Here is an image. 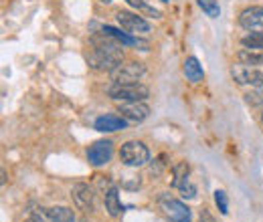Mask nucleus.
Here are the masks:
<instances>
[{
  "instance_id": "19",
  "label": "nucleus",
  "mask_w": 263,
  "mask_h": 222,
  "mask_svg": "<svg viewBox=\"0 0 263 222\" xmlns=\"http://www.w3.org/2000/svg\"><path fill=\"white\" fill-rule=\"evenodd\" d=\"M198 6H200L202 12H204L206 16H211V18H217V16L221 14V6H219L217 0H198Z\"/></svg>"
},
{
  "instance_id": "1",
  "label": "nucleus",
  "mask_w": 263,
  "mask_h": 222,
  "mask_svg": "<svg viewBox=\"0 0 263 222\" xmlns=\"http://www.w3.org/2000/svg\"><path fill=\"white\" fill-rule=\"evenodd\" d=\"M93 49L87 53V65L96 71H114L124 61V51L120 47V41L107 32H99L91 38Z\"/></svg>"
},
{
  "instance_id": "2",
  "label": "nucleus",
  "mask_w": 263,
  "mask_h": 222,
  "mask_svg": "<svg viewBox=\"0 0 263 222\" xmlns=\"http://www.w3.org/2000/svg\"><path fill=\"white\" fill-rule=\"evenodd\" d=\"M107 93H109L111 99H116V101L128 103V101H144L150 91H148V87L142 85V83H124V85L114 83V85L107 89Z\"/></svg>"
},
{
  "instance_id": "7",
  "label": "nucleus",
  "mask_w": 263,
  "mask_h": 222,
  "mask_svg": "<svg viewBox=\"0 0 263 222\" xmlns=\"http://www.w3.org/2000/svg\"><path fill=\"white\" fill-rule=\"evenodd\" d=\"M111 156H114V144L109 139H99L87 148V162L96 168L105 166L111 159Z\"/></svg>"
},
{
  "instance_id": "16",
  "label": "nucleus",
  "mask_w": 263,
  "mask_h": 222,
  "mask_svg": "<svg viewBox=\"0 0 263 222\" xmlns=\"http://www.w3.org/2000/svg\"><path fill=\"white\" fill-rule=\"evenodd\" d=\"M49 216H51V222H75V216H73V210H69L65 206H55L49 210Z\"/></svg>"
},
{
  "instance_id": "10",
  "label": "nucleus",
  "mask_w": 263,
  "mask_h": 222,
  "mask_svg": "<svg viewBox=\"0 0 263 222\" xmlns=\"http://www.w3.org/2000/svg\"><path fill=\"white\" fill-rule=\"evenodd\" d=\"M239 25L245 31L261 32L263 31V6H249L239 14Z\"/></svg>"
},
{
  "instance_id": "20",
  "label": "nucleus",
  "mask_w": 263,
  "mask_h": 222,
  "mask_svg": "<svg viewBox=\"0 0 263 222\" xmlns=\"http://www.w3.org/2000/svg\"><path fill=\"white\" fill-rule=\"evenodd\" d=\"M215 202H217L221 214L227 216V214H229V198H227V194H225L223 190H217L215 192Z\"/></svg>"
},
{
  "instance_id": "23",
  "label": "nucleus",
  "mask_w": 263,
  "mask_h": 222,
  "mask_svg": "<svg viewBox=\"0 0 263 222\" xmlns=\"http://www.w3.org/2000/svg\"><path fill=\"white\" fill-rule=\"evenodd\" d=\"M247 99V103H251V105H261L263 103V91H251V93H247L245 95Z\"/></svg>"
},
{
  "instance_id": "5",
  "label": "nucleus",
  "mask_w": 263,
  "mask_h": 222,
  "mask_svg": "<svg viewBox=\"0 0 263 222\" xmlns=\"http://www.w3.org/2000/svg\"><path fill=\"white\" fill-rule=\"evenodd\" d=\"M160 208L164 210L166 218L170 222H191L193 218L191 208L184 202L170 198V196H160Z\"/></svg>"
},
{
  "instance_id": "13",
  "label": "nucleus",
  "mask_w": 263,
  "mask_h": 222,
  "mask_svg": "<svg viewBox=\"0 0 263 222\" xmlns=\"http://www.w3.org/2000/svg\"><path fill=\"white\" fill-rule=\"evenodd\" d=\"M103 200H105V210H107L109 216H120V214H122L124 206H122V202H120V194H118V188H116V186H109V188H107V192L103 194Z\"/></svg>"
},
{
  "instance_id": "22",
  "label": "nucleus",
  "mask_w": 263,
  "mask_h": 222,
  "mask_svg": "<svg viewBox=\"0 0 263 222\" xmlns=\"http://www.w3.org/2000/svg\"><path fill=\"white\" fill-rule=\"evenodd\" d=\"M178 190H180V196H182V198H195V196H197V188H195L191 182H186V184L180 186Z\"/></svg>"
},
{
  "instance_id": "8",
  "label": "nucleus",
  "mask_w": 263,
  "mask_h": 222,
  "mask_svg": "<svg viewBox=\"0 0 263 222\" xmlns=\"http://www.w3.org/2000/svg\"><path fill=\"white\" fill-rule=\"evenodd\" d=\"M118 23H120V27L124 31L130 32V34H146V32H150V25L142 16H138L134 12L120 10L118 12Z\"/></svg>"
},
{
  "instance_id": "12",
  "label": "nucleus",
  "mask_w": 263,
  "mask_h": 222,
  "mask_svg": "<svg viewBox=\"0 0 263 222\" xmlns=\"http://www.w3.org/2000/svg\"><path fill=\"white\" fill-rule=\"evenodd\" d=\"M126 119L122 115H101L96 119V129L103 133H111V131H120L126 127Z\"/></svg>"
},
{
  "instance_id": "26",
  "label": "nucleus",
  "mask_w": 263,
  "mask_h": 222,
  "mask_svg": "<svg viewBox=\"0 0 263 222\" xmlns=\"http://www.w3.org/2000/svg\"><path fill=\"white\" fill-rule=\"evenodd\" d=\"M101 2H105V4H107V2H111V0H101Z\"/></svg>"
},
{
  "instance_id": "25",
  "label": "nucleus",
  "mask_w": 263,
  "mask_h": 222,
  "mask_svg": "<svg viewBox=\"0 0 263 222\" xmlns=\"http://www.w3.org/2000/svg\"><path fill=\"white\" fill-rule=\"evenodd\" d=\"M27 222H36V220H34L33 216H31V218H29V220H27Z\"/></svg>"
},
{
  "instance_id": "3",
  "label": "nucleus",
  "mask_w": 263,
  "mask_h": 222,
  "mask_svg": "<svg viewBox=\"0 0 263 222\" xmlns=\"http://www.w3.org/2000/svg\"><path fill=\"white\" fill-rule=\"evenodd\" d=\"M120 159L130 168H140V166L148 164L150 152L142 142H126L120 150Z\"/></svg>"
},
{
  "instance_id": "27",
  "label": "nucleus",
  "mask_w": 263,
  "mask_h": 222,
  "mask_svg": "<svg viewBox=\"0 0 263 222\" xmlns=\"http://www.w3.org/2000/svg\"><path fill=\"white\" fill-rule=\"evenodd\" d=\"M261 122H263V113H261Z\"/></svg>"
},
{
  "instance_id": "9",
  "label": "nucleus",
  "mask_w": 263,
  "mask_h": 222,
  "mask_svg": "<svg viewBox=\"0 0 263 222\" xmlns=\"http://www.w3.org/2000/svg\"><path fill=\"white\" fill-rule=\"evenodd\" d=\"M120 113L130 124H142L150 115V107L144 101H128L120 105Z\"/></svg>"
},
{
  "instance_id": "11",
  "label": "nucleus",
  "mask_w": 263,
  "mask_h": 222,
  "mask_svg": "<svg viewBox=\"0 0 263 222\" xmlns=\"http://www.w3.org/2000/svg\"><path fill=\"white\" fill-rule=\"evenodd\" d=\"M71 198L75 202V206L83 212H93L96 204H93V192L87 184H75L71 190Z\"/></svg>"
},
{
  "instance_id": "21",
  "label": "nucleus",
  "mask_w": 263,
  "mask_h": 222,
  "mask_svg": "<svg viewBox=\"0 0 263 222\" xmlns=\"http://www.w3.org/2000/svg\"><path fill=\"white\" fill-rule=\"evenodd\" d=\"M128 4H132V6H134V8H138V10L148 12V14H154L156 18L160 16V12H158V10H154L152 6H148V4H146V0H128Z\"/></svg>"
},
{
  "instance_id": "15",
  "label": "nucleus",
  "mask_w": 263,
  "mask_h": 222,
  "mask_svg": "<svg viewBox=\"0 0 263 222\" xmlns=\"http://www.w3.org/2000/svg\"><path fill=\"white\" fill-rule=\"evenodd\" d=\"M189 172H191V168H189L186 162L174 164V166H172V180H170V184H172L174 188L184 186V184L189 182Z\"/></svg>"
},
{
  "instance_id": "14",
  "label": "nucleus",
  "mask_w": 263,
  "mask_h": 222,
  "mask_svg": "<svg viewBox=\"0 0 263 222\" xmlns=\"http://www.w3.org/2000/svg\"><path fill=\"white\" fill-rule=\"evenodd\" d=\"M182 71H184V77H186L191 83H198V81H202V77H204V71H202L200 63H198V59H195V57H189V59L184 61Z\"/></svg>"
},
{
  "instance_id": "4",
  "label": "nucleus",
  "mask_w": 263,
  "mask_h": 222,
  "mask_svg": "<svg viewBox=\"0 0 263 222\" xmlns=\"http://www.w3.org/2000/svg\"><path fill=\"white\" fill-rule=\"evenodd\" d=\"M144 73H146V67L144 65L138 63V61H130V63H122L120 67H116L109 73V77H111L114 83L124 85V83H138Z\"/></svg>"
},
{
  "instance_id": "17",
  "label": "nucleus",
  "mask_w": 263,
  "mask_h": 222,
  "mask_svg": "<svg viewBox=\"0 0 263 222\" xmlns=\"http://www.w3.org/2000/svg\"><path fill=\"white\" fill-rule=\"evenodd\" d=\"M239 61L243 65H263V51H249V49H243L239 51Z\"/></svg>"
},
{
  "instance_id": "6",
  "label": "nucleus",
  "mask_w": 263,
  "mask_h": 222,
  "mask_svg": "<svg viewBox=\"0 0 263 222\" xmlns=\"http://www.w3.org/2000/svg\"><path fill=\"white\" fill-rule=\"evenodd\" d=\"M231 75L233 79L239 83V85H251L255 89L263 87V73L257 69H251L249 65H233L231 69Z\"/></svg>"
},
{
  "instance_id": "18",
  "label": "nucleus",
  "mask_w": 263,
  "mask_h": 222,
  "mask_svg": "<svg viewBox=\"0 0 263 222\" xmlns=\"http://www.w3.org/2000/svg\"><path fill=\"white\" fill-rule=\"evenodd\" d=\"M241 45L249 51H263V32H251L241 38Z\"/></svg>"
},
{
  "instance_id": "28",
  "label": "nucleus",
  "mask_w": 263,
  "mask_h": 222,
  "mask_svg": "<svg viewBox=\"0 0 263 222\" xmlns=\"http://www.w3.org/2000/svg\"><path fill=\"white\" fill-rule=\"evenodd\" d=\"M81 222H85V220H81Z\"/></svg>"
},
{
  "instance_id": "24",
  "label": "nucleus",
  "mask_w": 263,
  "mask_h": 222,
  "mask_svg": "<svg viewBox=\"0 0 263 222\" xmlns=\"http://www.w3.org/2000/svg\"><path fill=\"white\" fill-rule=\"evenodd\" d=\"M198 222H215V220H213V216H211V214L204 210V212L200 214V220H198Z\"/></svg>"
}]
</instances>
